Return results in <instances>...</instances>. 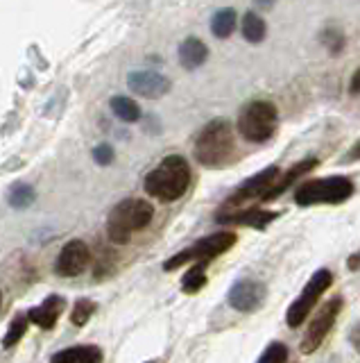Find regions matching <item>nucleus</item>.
<instances>
[{
	"label": "nucleus",
	"instance_id": "obj_9",
	"mask_svg": "<svg viewBox=\"0 0 360 363\" xmlns=\"http://www.w3.org/2000/svg\"><path fill=\"white\" fill-rule=\"evenodd\" d=\"M277 179H279V168L277 166H267L263 170H258L256 175H252L250 179H245L243 184L222 202V209H240L243 204H247V202L261 200L265 193L274 186Z\"/></svg>",
	"mask_w": 360,
	"mask_h": 363
},
{
	"label": "nucleus",
	"instance_id": "obj_5",
	"mask_svg": "<svg viewBox=\"0 0 360 363\" xmlns=\"http://www.w3.org/2000/svg\"><path fill=\"white\" fill-rule=\"evenodd\" d=\"M279 111L269 100H252L240 109L238 132L250 143H265L274 136Z\"/></svg>",
	"mask_w": 360,
	"mask_h": 363
},
{
	"label": "nucleus",
	"instance_id": "obj_21",
	"mask_svg": "<svg viewBox=\"0 0 360 363\" xmlns=\"http://www.w3.org/2000/svg\"><path fill=\"white\" fill-rule=\"evenodd\" d=\"M207 266L204 261H199V264H193V268H190L184 279H182V291L184 293H199L202 289L207 286Z\"/></svg>",
	"mask_w": 360,
	"mask_h": 363
},
{
	"label": "nucleus",
	"instance_id": "obj_16",
	"mask_svg": "<svg viewBox=\"0 0 360 363\" xmlns=\"http://www.w3.org/2000/svg\"><path fill=\"white\" fill-rule=\"evenodd\" d=\"M209 60V48L204 41H199L197 37H188L179 45V64H182L186 71H195L202 64Z\"/></svg>",
	"mask_w": 360,
	"mask_h": 363
},
{
	"label": "nucleus",
	"instance_id": "obj_27",
	"mask_svg": "<svg viewBox=\"0 0 360 363\" xmlns=\"http://www.w3.org/2000/svg\"><path fill=\"white\" fill-rule=\"evenodd\" d=\"M93 159L100 166H109L111 162H114V147H111L109 143H100L93 150Z\"/></svg>",
	"mask_w": 360,
	"mask_h": 363
},
{
	"label": "nucleus",
	"instance_id": "obj_22",
	"mask_svg": "<svg viewBox=\"0 0 360 363\" xmlns=\"http://www.w3.org/2000/svg\"><path fill=\"white\" fill-rule=\"evenodd\" d=\"M28 323H30V318L23 315V313H18L12 323H9L7 327V332H5V338H3V347L9 350V347H14L21 338H23L25 334V329H28Z\"/></svg>",
	"mask_w": 360,
	"mask_h": 363
},
{
	"label": "nucleus",
	"instance_id": "obj_11",
	"mask_svg": "<svg viewBox=\"0 0 360 363\" xmlns=\"http://www.w3.org/2000/svg\"><path fill=\"white\" fill-rule=\"evenodd\" d=\"M279 211L261 209V207H240V209H218L216 220L220 225H240V227H254V230H265L269 223L279 218Z\"/></svg>",
	"mask_w": 360,
	"mask_h": 363
},
{
	"label": "nucleus",
	"instance_id": "obj_26",
	"mask_svg": "<svg viewBox=\"0 0 360 363\" xmlns=\"http://www.w3.org/2000/svg\"><path fill=\"white\" fill-rule=\"evenodd\" d=\"M322 41H324L326 48H329L331 55H337L344 48V37H342V32H337V30H326L322 34Z\"/></svg>",
	"mask_w": 360,
	"mask_h": 363
},
{
	"label": "nucleus",
	"instance_id": "obj_30",
	"mask_svg": "<svg viewBox=\"0 0 360 363\" xmlns=\"http://www.w3.org/2000/svg\"><path fill=\"white\" fill-rule=\"evenodd\" d=\"M347 268L352 270V272H356V270H360V252H354L352 257L347 259Z\"/></svg>",
	"mask_w": 360,
	"mask_h": 363
},
{
	"label": "nucleus",
	"instance_id": "obj_4",
	"mask_svg": "<svg viewBox=\"0 0 360 363\" xmlns=\"http://www.w3.org/2000/svg\"><path fill=\"white\" fill-rule=\"evenodd\" d=\"M354 182L344 175H331L308 179L297 186L295 202L299 207H318V204H342L354 196Z\"/></svg>",
	"mask_w": 360,
	"mask_h": 363
},
{
	"label": "nucleus",
	"instance_id": "obj_12",
	"mask_svg": "<svg viewBox=\"0 0 360 363\" xmlns=\"http://www.w3.org/2000/svg\"><path fill=\"white\" fill-rule=\"evenodd\" d=\"M88 261H91L88 245L80 241V238H73V241H69L62 247L57 261H54V272L59 277H77L80 272L86 270Z\"/></svg>",
	"mask_w": 360,
	"mask_h": 363
},
{
	"label": "nucleus",
	"instance_id": "obj_7",
	"mask_svg": "<svg viewBox=\"0 0 360 363\" xmlns=\"http://www.w3.org/2000/svg\"><path fill=\"white\" fill-rule=\"evenodd\" d=\"M333 284V272L329 268H320L313 272V277L306 281V286L301 289V293L295 298L286 311V323L288 327H299L306 318L313 313V309L318 306L320 298L331 289Z\"/></svg>",
	"mask_w": 360,
	"mask_h": 363
},
{
	"label": "nucleus",
	"instance_id": "obj_28",
	"mask_svg": "<svg viewBox=\"0 0 360 363\" xmlns=\"http://www.w3.org/2000/svg\"><path fill=\"white\" fill-rule=\"evenodd\" d=\"M349 343H352V347L360 354V323H356L352 327V332H349Z\"/></svg>",
	"mask_w": 360,
	"mask_h": 363
},
{
	"label": "nucleus",
	"instance_id": "obj_32",
	"mask_svg": "<svg viewBox=\"0 0 360 363\" xmlns=\"http://www.w3.org/2000/svg\"><path fill=\"white\" fill-rule=\"evenodd\" d=\"M256 5L261 7V9H269L274 5V0H256Z\"/></svg>",
	"mask_w": 360,
	"mask_h": 363
},
{
	"label": "nucleus",
	"instance_id": "obj_24",
	"mask_svg": "<svg viewBox=\"0 0 360 363\" xmlns=\"http://www.w3.org/2000/svg\"><path fill=\"white\" fill-rule=\"evenodd\" d=\"M93 313H95V302L82 298V300H77L75 306H73L71 323H73L75 327H84L88 320H91V315H93Z\"/></svg>",
	"mask_w": 360,
	"mask_h": 363
},
{
	"label": "nucleus",
	"instance_id": "obj_34",
	"mask_svg": "<svg viewBox=\"0 0 360 363\" xmlns=\"http://www.w3.org/2000/svg\"><path fill=\"white\" fill-rule=\"evenodd\" d=\"M148 363H154V361H148Z\"/></svg>",
	"mask_w": 360,
	"mask_h": 363
},
{
	"label": "nucleus",
	"instance_id": "obj_17",
	"mask_svg": "<svg viewBox=\"0 0 360 363\" xmlns=\"http://www.w3.org/2000/svg\"><path fill=\"white\" fill-rule=\"evenodd\" d=\"M103 354L95 345H75L66 347L52 357V363H100Z\"/></svg>",
	"mask_w": 360,
	"mask_h": 363
},
{
	"label": "nucleus",
	"instance_id": "obj_14",
	"mask_svg": "<svg viewBox=\"0 0 360 363\" xmlns=\"http://www.w3.org/2000/svg\"><path fill=\"white\" fill-rule=\"evenodd\" d=\"M318 166V159L315 157H308V159H303V162H299V164H295L292 168H288L286 170V175H281L277 182H274V186L269 189L265 196L261 198V202H272V200H277L279 196H284V193L292 186V184H297V182L306 175V173H310V170Z\"/></svg>",
	"mask_w": 360,
	"mask_h": 363
},
{
	"label": "nucleus",
	"instance_id": "obj_13",
	"mask_svg": "<svg viewBox=\"0 0 360 363\" xmlns=\"http://www.w3.org/2000/svg\"><path fill=\"white\" fill-rule=\"evenodd\" d=\"M127 86L137 96L156 100L170 91V79L163 77L161 73H154V71H134L127 75Z\"/></svg>",
	"mask_w": 360,
	"mask_h": 363
},
{
	"label": "nucleus",
	"instance_id": "obj_18",
	"mask_svg": "<svg viewBox=\"0 0 360 363\" xmlns=\"http://www.w3.org/2000/svg\"><path fill=\"white\" fill-rule=\"evenodd\" d=\"M109 105H111V111H114L122 123H137L141 118L139 102L127 98V96H114Z\"/></svg>",
	"mask_w": 360,
	"mask_h": 363
},
{
	"label": "nucleus",
	"instance_id": "obj_20",
	"mask_svg": "<svg viewBox=\"0 0 360 363\" xmlns=\"http://www.w3.org/2000/svg\"><path fill=\"white\" fill-rule=\"evenodd\" d=\"M243 37L250 43H261L265 39V21L256 11H247L243 16Z\"/></svg>",
	"mask_w": 360,
	"mask_h": 363
},
{
	"label": "nucleus",
	"instance_id": "obj_15",
	"mask_svg": "<svg viewBox=\"0 0 360 363\" xmlns=\"http://www.w3.org/2000/svg\"><path fill=\"white\" fill-rule=\"evenodd\" d=\"M62 306H64V300L59 295H50V298H46L39 306H35V309L28 313V318H30V323H35L41 329H52L59 320Z\"/></svg>",
	"mask_w": 360,
	"mask_h": 363
},
{
	"label": "nucleus",
	"instance_id": "obj_23",
	"mask_svg": "<svg viewBox=\"0 0 360 363\" xmlns=\"http://www.w3.org/2000/svg\"><path fill=\"white\" fill-rule=\"evenodd\" d=\"M35 198H37L35 189L28 186V184H14V189L9 191V196H7L9 204H12L14 209H25V207H30V204L35 202Z\"/></svg>",
	"mask_w": 360,
	"mask_h": 363
},
{
	"label": "nucleus",
	"instance_id": "obj_19",
	"mask_svg": "<svg viewBox=\"0 0 360 363\" xmlns=\"http://www.w3.org/2000/svg\"><path fill=\"white\" fill-rule=\"evenodd\" d=\"M236 30V11L231 7H224L216 11L211 18V32L216 34L218 39H227L231 37V32Z\"/></svg>",
	"mask_w": 360,
	"mask_h": 363
},
{
	"label": "nucleus",
	"instance_id": "obj_31",
	"mask_svg": "<svg viewBox=\"0 0 360 363\" xmlns=\"http://www.w3.org/2000/svg\"><path fill=\"white\" fill-rule=\"evenodd\" d=\"M360 159V141L352 147V150H349V155L344 157V162H358Z\"/></svg>",
	"mask_w": 360,
	"mask_h": 363
},
{
	"label": "nucleus",
	"instance_id": "obj_8",
	"mask_svg": "<svg viewBox=\"0 0 360 363\" xmlns=\"http://www.w3.org/2000/svg\"><path fill=\"white\" fill-rule=\"evenodd\" d=\"M342 304H344V300L340 298V295H335V298L326 300L320 306V311L313 315L308 329L301 336L299 350L303 352V354H313L315 350H320V345L326 340V336L331 334L337 315H340V311H342Z\"/></svg>",
	"mask_w": 360,
	"mask_h": 363
},
{
	"label": "nucleus",
	"instance_id": "obj_6",
	"mask_svg": "<svg viewBox=\"0 0 360 363\" xmlns=\"http://www.w3.org/2000/svg\"><path fill=\"white\" fill-rule=\"evenodd\" d=\"M236 241H238V236L233 232H218V234L204 236V238H199V241H195L190 247H186L182 252H177L175 257L168 259L163 264V270H177L184 264H199V261L211 264L216 257L231 250L236 245Z\"/></svg>",
	"mask_w": 360,
	"mask_h": 363
},
{
	"label": "nucleus",
	"instance_id": "obj_3",
	"mask_svg": "<svg viewBox=\"0 0 360 363\" xmlns=\"http://www.w3.org/2000/svg\"><path fill=\"white\" fill-rule=\"evenodd\" d=\"M154 207L148 200H139V198H127L118 202L114 209L109 211L107 218V236L109 241H114L118 245L129 243V238L145 230L152 223Z\"/></svg>",
	"mask_w": 360,
	"mask_h": 363
},
{
	"label": "nucleus",
	"instance_id": "obj_10",
	"mask_svg": "<svg viewBox=\"0 0 360 363\" xmlns=\"http://www.w3.org/2000/svg\"><path fill=\"white\" fill-rule=\"evenodd\" d=\"M265 295H267V289L263 281L243 277L231 284V289L227 293V302L240 313H254L263 306Z\"/></svg>",
	"mask_w": 360,
	"mask_h": 363
},
{
	"label": "nucleus",
	"instance_id": "obj_2",
	"mask_svg": "<svg viewBox=\"0 0 360 363\" xmlns=\"http://www.w3.org/2000/svg\"><path fill=\"white\" fill-rule=\"evenodd\" d=\"M236 152L231 123L224 118H213L207 123L195 139V159L207 168L227 166Z\"/></svg>",
	"mask_w": 360,
	"mask_h": 363
},
{
	"label": "nucleus",
	"instance_id": "obj_25",
	"mask_svg": "<svg viewBox=\"0 0 360 363\" xmlns=\"http://www.w3.org/2000/svg\"><path fill=\"white\" fill-rule=\"evenodd\" d=\"M256 363H288V347H286V343H279V340L269 343L263 350V354L258 357Z\"/></svg>",
	"mask_w": 360,
	"mask_h": 363
},
{
	"label": "nucleus",
	"instance_id": "obj_1",
	"mask_svg": "<svg viewBox=\"0 0 360 363\" xmlns=\"http://www.w3.org/2000/svg\"><path fill=\"white\" fill-rule=\"evenodd\" d=\"M190 186V166L182 155H168L161 164L145 175L148 196L161 202H175Z\"/></svg>",
	"mask_w": 360,
	"mask_h": 363
},
{
	"label": "nucleus",
	"instance_id": "obj_33",
	"mask_svg": "<svg viewBox=\"0 0 360 363\" xmlns=\"http://www.w3.org/2000/svg\"><path fill=\"white\" fill-rule=\"evenodd\" d=\"M0 304H3V295H0Z\"/></svg>",
	"mask_w": 360,
	"mask_h": 363
},
{
	"label": "nucleus",
	"instance_id": "obj_29",
	"mask_svg": "<svg viewBox=\"0 0 360 363\" xmlns=\"http://www.w3.org/2000/svg\"><path fill=\"white\" fill-rule=\"evenodd\" d=\"M349 94H352V96H358L360 94V68L354 73L352 82H349Z\"/></svg>",
	"mask_w": 360,
	"mask_h": 363
}]
</instances>
